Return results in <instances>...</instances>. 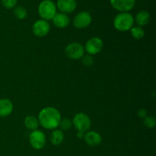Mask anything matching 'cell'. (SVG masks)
Instances as JSON below:
<instances>
[{
    "label": "cell",
    "instance_id": "cell-1",
    "mask_svg": "<svg viewBox=\"0 0 156 156\" xmlns=\"http://www.w3.org/2000/svg\"><path fill=\"white\" fill-rule=\"evenodd\" d=\"M60 113L53 107H47L41 111L38 115L39 123L47 129H56L61 120Z\"/></svg>",
    "mask_w": 156,
    "mask_h": 156
},
{
    "label": "cell",
    "instance_id": "cell-2",
    "mask_svg": "<svg viewBox=\"0 0 156 156\" xmlns=\"http://www.w3.org/2000/svg\"><path fill=\"white\" fill-rule=\"evenodd\" d=\"M134 18L129 12H120L114 19V26L119 31H128L134 24Z\"/></svg>",
    "mask_w": 156,
    "mask_h": 156
},
{
    "label": "cell",
    "instance_id": "cell-3",
    "mask_svg": "<svg viewBox=\"0 0 156 156\" xmlns=\"http://www.w3.org/2000/svg\"><path fill=\"white\" fill-rule=\"evenodd\" d=\"M56 4L52 0H44L38 6V14L43 20L50 21L53 18L56 14Z\"/></svg>",
    "mask_w": 156,
    "mask_h": 156
},
{
    "label": "cell",
    "instance_id": "cell-4",
    "mask_svg": "<svg viewBox=\"0 0 156 156\" xmlns=\"http://www.w3.org/2000/svg\"><path fill=\"white\" fill-rule=\"evenodd\" d=\"M74 127L79 132L86 133L91 127V119L86 114L84 113H78L73 117L72 120Z\"/></svg>",
    "mask_w": 156,
    "mask_h": 156
},
{
    "label": "cell",
    "instance_id": "cell-5",
    "mask_svg": "<svg viewBox=\"0 0 156 156\" xmlns=\"http://www.w3.org/2000/svg\"><path fill=\"white\" fill-rule=\"evenodd\" d=\"M65 53L69 58L72 59H79L85 55V48L81 44L73 42L66 46Z\"/></svg>",
    "mask_w": 156,
    "mask_h": 156
},
{
    "label": "cell",
    "instance_id": "cell-6",
    "mask_svg": "<svg viewBox=\"0 0 156 156\" xmlns=\"http://www.w3.org/2000/svg\"><path fill=\"white\" fill-rule=\"evenodd\" d=\"M30 144L33 149L36 150H40L43 149L46 143V136L44 132L39 129L32 131L29 137Z\"/></svg>",
    "mask_w": 156,
    "mask_h": 156
},
{
    "label": "cell",
    "instance_id": "cell-7",
    "mask_svg": "<svg viewBox=\"0 0 156 156\" xmlns=\"http://www.w3.org/2000/svg\"><path fill=\"white\" fill-rule=\"evenodd\" d=\"M92 18L89 12H81L75 16L73 19V25L77 29H84L91 24Z\"/></svg>",
    "mask_w": 156,
    "mask_h": 156
},
{
    "label": "cell",
    "instance_id": "cell-8",
    "mask_svg": "<svg viewBox=\"0 0 156 156\" xmlns=\"http://www.w3.org/2000/svg\"><path fill=\"white\" fill-rule=\"evenodd\" d=\"M103 41L101 38L94 37H91L86 42L85 46V50L89 55H95L100 53L103 49Z\"/></svg>",
    "mask_w": 156,
    "mask_h": 156
},
{
    "label": "cell",
    "instance_id": "cell-9",
    "mask_svg": "<svg viewBox=\"0 0 156 156\" xmlns=\"http://www.w3.org/2000/svg\"><path fill=\"white\" fill-rule=\"evenodd\" d=\"M33 34L38 37H44L47 36L50 30V25L49 22L45 20H37L32 27Z\"/></svg>",
    "mask_w": 156,
    "mask_h": 156
},
{
    "label": "cell",
    "instance_id": "cell-10",
    "mask_svg": "<svg viewBox=\"0 0 156 156\" xmlns=\"http://www.w3.org/2000/svg\"><path fill=\"white\" fill-rule=\"evenodd\" d=\"M111 5L120 12H128L132 10L136 4V0H110Z\"/></svg>",
    "mask_w": 156,
    "mask_h": 156
},
{
    "label": "cell",
    "instance_id": "cell-11",
    "mask_svg": "<svg viewBox=\"0 0 156 156\" xmlns=\"http://www.w3.org/2000/svg\"><path fill=\"white\" fill-rule=\"evenodd\" d=\"M56 5L62 13L68 14L72 13L76 10L77 2L76 0H57Z\"/></svg>",
    "mask_w": 156,
    "mask_h": 156
},
{
    "label": "cell",
    "instance_id": "cell-12",
    "mask_svg": "<svg viewBox=\"0 0 156 156\" xmlns=\"http://www.w3.org/2000/svg\"><path fill=\"white\" fill-rule=\"evenodd\" d=\"M85 143L90 146H98L101 143V136L96 131H88L84 136Z\"/></svg>",
    "mask_w": 156,
    "mask_h": 156
},
{
    "label": "cell",
    "instance_id": "cell-13",
    "mask_svg": "<svg viewBox=\"0 0 156 156\" xmlns=\"http://www.w3.org/2000/svg\"><path fill=\"white\" fill-rule=\"evenodd\" d=\"M52 20H53V24L58 28H65L69 24L70 22L69 17L66 14L62 13V12L56 13Z\"/></svg>",
    "mask_w": 156,
    "mask_h": 156
},
{
    "label": "cell",
    "instance_id": "cell-14",
    "mask_svg": "<svg viewBox=\"0 0 156 156\" xmlns=\"http://www.w3.org/2000/svg\"><path fill=\"white\" fill-rule=\"evenodd\" d=\"M13 108V104L9 99H0V117H6L10 115Z\"/></svg>",
    "mask_w": 156,
    "mask_h": 156
},
{
    "label": "cell",
    "instance_id": "cell-15",
    "mask_svg": "<svg viewBox=\"0 0 156 156\" xmlns=\"http://www.w3.org/2000/svg\"><path fill=\"white\" fill-rule=\"evenodd\" d=\"M149 21H150V14L146 10L140 11L134 18V21H136V23L140 27L146 26V24H149Z\"/></svg>",
    "mask_w": 156,
    "mask_h": 156
},
{
    "label": "cell",
    "instance_id": "cell-16",
    "mask_svg": "<svg viewBox=\"0 0 156 156\" xmlns=\"http://www.w3.org/2000/svg\"><path fill=\"white\" fill-rule=\"evenodd\" d=\"M64 139V133L60 129H53L50 136V140H51L52 144L54 146H59L62 143Z\"/></svg>",
    "mask_w": 156,
    "mask_h": 156
},
{
    "label": "cell",
    "instance_id": "cell-17",
    "mask_svg": "<svg viewBox=\"0 0 156 156\" xmlns=\"http://www.w3.org/2000/svg\"><path fill=\"white\" fill-rule=\"evenodd\" d=\"M24 125H25L27 129L34 131L37 129L38 126H39V121H38V119H37L36 117L30 115L26 117L25 119H24Z\"/></svg>",
    "mask_w": 156,
    "mask_h": 156
},
{
    "label": "cell",
    "instance_id": "cell-18",
    "mask_svg": "<svg viewBox=\"0 0 156 156\" xmlns=\"http://www.w3.org/2000/svg\"><path fill=\"white\" fill-rule=\"evenodd\" d=\"M130 33L131 35L133 38L136 40H140L142 38H143L145 35V31L143 30V28L140 26H135V27H133L130 29Z\"/></svg>",
    "mask_w": 156,
    "mask_h": 156
},
{
    "label": "cell",
    "instance_id": "cell-19",
    "mask_svg": "<svg viewBox=\"0 0 156 156\" xmlns=\"http://www.w3.org/2000/svg\"><path fill=\"white\" fill-rule=\"evenodd\" d=\"M27 12L26 9L23 6H17L14 10V15L15 18L19 20H23L27 17Z\"/></svg>",
    "mask_w": 156,
    "mask_h": 156
},
{
    "label": "cell",
    "instance_id": "cell-20",
    "mask_svg": "<svg viewBox=\"0 0 156 156\" xmlns=\"http://www.w3.org/2000/svg\"><path fill=\"white\" fill-rule=\"evenodd\" d=\"M72 126H73V122L68 118L61 119L59 124V126H60L61 129L62 130H68L72 127Z\"/></svg>",
    "mask_w": 156,
    "mask_h": 156
},
{
    "label": "cell",
    "instance_id": "cell-21",
    "mask_svg": "<svg viewBox=\"0 0 156 156\" xmlns=\"http://www.w3.org/2000/svg\"><path fill=\"white\" fill-rule=\"evenodd\" d=\"M144 124L149 129H152L156 125V120L152 116H146L144 118Z\"/></svg>",
    "mask_w": 156,
    "mask_h": 156
},
{
    "label": "cell",
    "instance_id": "cell-22",
    "mask_svg": "<svg viewBox=\"0 0 156 156\" xmlns=\"http://www.w3.org/2000/svg\"><path fill=\"white\" fill-rule=\"evenodd\" d=\"M82 62L85 66H91L94 63V59L91 55L89 54H85L83 55L82 58Z\"/></svg>",
    "mask_w": 156,
    "mask_h": 156
},
{
    "label": "cell",
    "instance_id": "cell-23",
    "mask_svg": "<svg viewBox=\"0 0 156 156\" xmlns=\"http://www.w3.org/2000/svg\"><path fill=\"white\" fill-rule=\"evenodd\" d=\"M1 2L3 7H5L7 9L15 8L17 3H18V0H1Z\"/></svg>",
    "mask_w": 156,
    "mask_h": 156
},
{
    "label": "cell",
    "instance_id": "cell-24",
    "mask_svg": "<svg viewBox=\"0 0 156 156\" xmlns=\"http://www.w3.org/2000/svg\"><path fill=\"white\" fill-rule=\"evenodd\" d=\"M138 116L140 117V118L144 119L145 117L147 116V111H146V110L140 109V111H138Z\"/></svg>",
    "mask_w": 156,
    "mask_h": 156
},
{
    "label": "cell",
    "instance_id": "cell-25",
    "mask_svg": "<svg viewBox=\"0 0 156 156\" xmlns=\"http://www.w3.org/2000/svg\"><path fill=\"white\" fill-rule=\"evenodd\" d=\"M84 136H85V133L79 132V131H78V133H77V137H78V138L83 139L84 138Z\"/></svg>",
    "mask_w": 156,
    "mask_h": 156
}]
</instances>
